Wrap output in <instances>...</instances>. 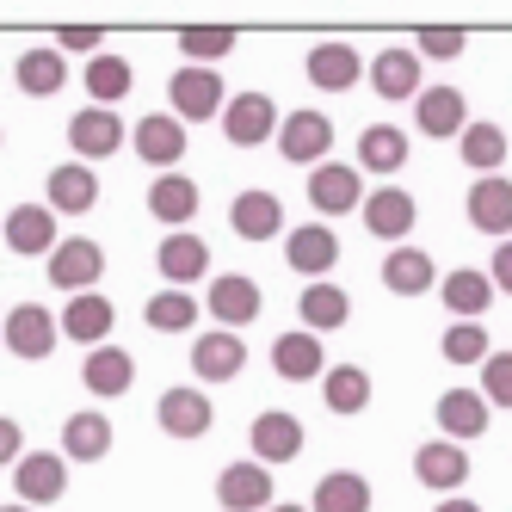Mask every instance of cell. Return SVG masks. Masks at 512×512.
<instances>
[{
    "label": "cell",
    "instance_id": "obj_1",
    "mask_svg": "<svg viewBox=\"0 0 512 512\" xmlns=\"http://www.w3.org/2000/svg\"><path fill=\"white\" fill-rule=\"evenodd\" d=\"M167 99H173V118H179V124H210V118L229 112L223 75H216V68H192V62L167 81Z\"/></svg>",
    "mask_w": 512,
    "mask_h": 512
},
{
    "label": "cell",
    "instance_id": "obj_2",
    "mask_svg": "<svg viewBox=\"0 0 512 512\" xmlns=\"http://www.w3.org/2000/svg\"><path fill=\"white\" fill-rule=\"evenodd\" d=\"M0 340H7V352H13V358L44 364V358L56 352V340H62V321H56L50 309H38V303H19L7 321H0Z\"/></svg>",
    "mask_w": 512,
    "mask_h": 512
},
{
    "label": "cell",
    "instance_id": "obj_3",
    "mask_svg": "<svg viewBox=\"0 0 512 512\" xmlns=\"http://www.w3.org/2000/svg\"><path fill=\"white\" fill-rule=\"evenodd\" d=\"M364 173H358V161H321L315 173H309V210H321V216H346V210H364Z\"/></svg>",
    "mask_w": 512,
    "mask_h": 512
},
{
    "label": "cell",
    "instance_id": "obj_4",
    "mask_svg": "<svg viewBox=\"0 0 512 512\" xmlns=\"http://www.w3.org/2000/svg\"><path fill=\"white\" fill-rule=\"evenodd\" d=\"M278 155L315 173L327 155H334V124H327L321 112H284V124H278Z\"/></svg>",
    "mask_w": 512,
    "mask_h": 512
},
{
    "label": "cell",
    "instance_id": "obj_5",
    "mask_svg": "<svg viewBox=\"0 0 512 512\" xmlns=\"http://www.w3.org/2000/svg\"><path fill=\"white\" fill-rule=\"evenodd\" d=\"M303 420L297 414H284V408H272V414H260L247 426V445H253V463H266V469H278V463H297L303 457Z\"/></svg>",
    "mask_w": 512,
    "mask_h": 512
},
{
    "label": "cell",
    "instance_id": "obj_6",
    "mask_svg": "<svg viewBox=\"0 0 512 512\" xmlns=\"http://www.w3.org/2000/svg\"><path fill=\"white\" fill-rule=\"evenodd\" d=\"M62 488H68V457L62 451H25L13 463L19 506H50V500H62Z\"/></svg>",
    "mask_w": 512,
    "mask_h": 512
},
{
    "label": "cell",
    "instance_id": "obj_7",
    "mask_svg": "<svg viewBox=\"0 0 512 512\" xmlns=\"http://www.w3.org/2000/svg\"><path fill=\"white\" fill-rule=\"evenodd\" d=\"M216 506L223 512H266V506H278V494H272V469L266 463H229L223 475H216Z\"/></svg>",
    "mask_w": 512,
    "mask_h": 512
},
{
    "label": "cell",
    "instance_id": "obj_8",
    "mask_svg": "<svg viewBox=\"0 0 512 512\" xmlns=\"http://www.w3.org/2000/svg\"><path fill=\"white\" fill-rule=\"evenodd\" d=\"M0 241H7L19 260H44V253L62 247V235H56V210H50V204H44V210H38V204H13Z\"/></svg>",
    "mask_w": 512,
    "mask_h": 512
},
{
    "label": "cell",
    "instance_id": "obj_9",
    "mask_svg": "<svg viewBox=\"0 0 512 512\" xmlns=\"http://www.w3.org/2000/svg\"><path fill=\"white\" fill-rule=\"evenodd\" d=\"M334 260H340V235L327 229V223H303V229L284 235V266L303 272L309 284H321L327 272H334Z\"/></svg>",
    "mask_w": 512,
    "mask_h": 512
},
{
    "label": "cell",
    "instance_id": "obj_10",
    "mask_svg": "<svg viewBox=\"0 0 512 512\" xmlns=\"http://www.w3.org/2000/svg\"><path fill=\"white\" fill-rule=\"evenodd\" d=\"M99 272H105V253H99V241H87V235H68V241L50 253V284L68 290V297H87V290L99 284Z\"/></svg>",
    "mask_w": 512,
    "mask_h": 512
},
{
    "label": "cell",
    "instance_id": "obj_11",
    "mask_svg": "<svg viewBox=\"0 0 512 512\" xmlns=\"http://www.w3.org/2000/svg\"><path fill=\"white\" fill-rule=\"evenodd\" d=\"M278 105L266 99V93H235L229 99V112H223V136L235 142V149H260V142H272L278 136Z\"/></svg>",
    "mask_w": 512,
    "mask_h": 512
},
{
    "label": "cell",
    "instance_id": "obj_12",
    "mask_svg": "<svg viewBox=\"0 0 512 512\" xmlns=\"http://www.w3.org/2000/svg\"><path fill=\"white\" fill-rule=\"evenodd\" d=\"M155 266H161L167 290H192V284L210 272V247H204V235H192V229H173V235H161V247H155Z\"/></svg>",
    "mask_w": 512,
    "mask_h": 512
},
{
    "label": "cell",
    "instance_id": "obj_13",
    "mask_svg": "<svg viewBox=\"0 0 512 512\" xmlns=\"http://www.w3.org/2000/svg\"><path fill=\"white\" fill-rule=\"evenodd\" d=\"M204 315H216V327H247V321H260V284L241 278V272H223V278H210L204 290Z\"/></svg>",
    "mask_w": 512,
    "mask_h": 512
},
{
    "label": "cell",
    "instance_id": "obj_14",
    "mask_svg": "<svg viewBox=\"0 0 512 512\" xmlns=\"http://www.w3.org/2000/svg\"><path fill=\"white\" fill-rule=\"evenodd\" d=\"M155 420H161V432L167 438H204L210 426H216V408H210V395L204 389H186V383H173L167 395H161V408H155Z\"/></svg>",
    "mask_w": 512,
    "mask_h": 512
},
{
    "label": "cell",
    "instance_id": "obj_15",
    "mask_svg": "<svg viewBox=\"0 0 512 512\" xmlns=\"http://www.w3.org/2000/svg\"><path fill=\"white\" fill-rule=\"evenodd\" d=\"M124 118L118 112H105V105H93V112H75L68 118V149H75V161H105V155H118L124 149Z\"/></svg>",
    "mask_w": 512,
    "mask_h": 512
},
{
    "label": "cell",
    "instance_id": "obj_16",
    "mask_svg": "<svg viewBox=\"0 0 512 512\" xmlns=\"http://www.w3.org/2000/svg\"><path fill=\"white\" fill-rule=\"evenodd\" d=\"M414 475H420V488L457 500V488L469 482V457H463V445H451V438H426L414 451Z\"/></svg>",
    "mask_w": 512,
    "mask_h": 512
},
{
    "label": "cell",
    "instance_id": "obj_17",
    "mask_svg": "<svg viewBox=\"0 0 512 512\" xmlns=\"http://www.w3.org/2000/svg\"><path fill=\"white\" fill-rule=\"evenodd\" d=\"M62 321V340H75L87 352H99L105 340H112V327H118V309L99 297V290H87V297H68V309L56 315Z\"/></svg>",
    "mask_w": 512,
    "mask_h": 512
},
{
    "label": "cell",
    "instance_id": "obj_18",
    "mask_svg": "<svg viewBox=\"0 0 512 512\" xmlns=\"http://www.w3.org/2000/svg\"><path fill=\"white\" fill-rule=\"evenodd\" d=\"M414 124H420V136H432V142H451V136L469 130V99H463L457 87H426V93L414 99Z\"/></svg>",
    "mask_w": 512,
    "mask_h": 512
},
{
    "label": "cell",
    "instance_id": "obj_19",
    "mask_svg": "<svg viewBox=\"0 0 512 512\" xmlns=\"http://www.w3.org/2000/svg\"><path fill=\"white\" fill-rule=\"evenodd\" d=\"M364 229H371L377 241H408L414 235V223H420V210H414V198L401 192V186H377L371 198H364Z\"/></svg>",
    "mask_w": 512,
    "mask_h": 512
},
{
    "label": "cell",
    "instance_id": "obj_20",
    "mask_svg": "<svg viewBox=\"0 0 512 512\" xmlns=\"http://www.w3.org/2000/svg\"><path fill=\"white\" fill-rule=\"evenodd\" d=\"M241 364H247V346H241V334H229V327H210V334L192 340V371L204 383H235Z\"/></svg>",
    "mask_w": 512,
    "mask_h": 512
},
{
    "label": "cell",
    "instance_id": "obj_21",
    "mask_svg": "<svg viewBox=\"0 0 512 512\" xmlns=\"http://www.w3.org/2000/svg\"><path fill=\"white\" fill-rule=\"evenodd\" d=\"M494 297H500V290H494V278L488 272H445V278H438V303H445L451 309V321H482L488 309H494Z\"/></svg>",
    "mask_w": 512,
    "mask_h": 512
},
{
    "label": "cell",
    "instance_id": "obj_22",
    "mask_svg": "<svg viewBox=\"0 0 512 512\" xmlns=\"http://www.w3.org/2000/svg\"><path fill=\"white\" fill-rule=\"evenodd\" d=\"M297 315H303V334H340V327L352 321V297L334 284V278H321V284H303V297H297Z\"/></svg>",
    "mask_w": 512,
    "mask_h": 512
},
{
    "label": "cell",
    "instance_id": "obj_23",
    "mask_svg": "<svg viewBox=\"0 0 512 512\" xmlns=\"http://www.w3.org/2000/svg\"><path fill=\"white\" fill-rule=\"evenodd\" d=\"M136 161L173 173V161H186V124H179L173 112H149L136 124Z\"/></svg>",
    "mask_w": 512,
    "mask_h": 512
},
{
    "label": "cell",
    "instance_id": "obj_24",
    "mask_svg": "<svg viewBox=\"0 0 512 512\" xmlns=\"http://www.w3.org/2000/svg\"><path fill=\"white\" fill-rule=\"evenodd\" d=\"M463 210H469V223L482 229V235H500V241H512V179H506V173H494V179H475Z\"/></svg>",
    "mask_w": 512,
    "mask_h": 512
},
{
    "label": "cell",
    "instance_id": "obj_25",
    "mask_svg": "<svg viewBox=\"0 0 512 512\" xmlns=\"http://www.w3.org/2000/svg\"><path fill=\"white\" fill-rule=\"evenodd\" d=\"M420 50H408V44H389L377 62H371V87H377V99H420L426 87H420Z\"/></svg>",
    "mask_w": 512,
    "mask_h": 512
},
{
    "label": "cell",
    "instance_id": "obj_26",
    "mask_svg": "<svg viewBox=\"0 0 512 512\" xmlns=\"http://www.w3.org/2000/svg\"><path fill=\"white\" fill-rule=\"evenodd\" d=\"M13 81H19V93H25V99H50V93H62V87H68V62H62V50H56V44H31V50L13 62Z\"/></svg>",
    "mask_w": 512,
    "mask_h": 512
},
{
    "label": "cell",
    "instance_id": "obj_27",
    "mask_svg": "<svg viewBox=\"0 0 512 512\" xmlns=\"http://www.w3.org/2000/svg\"><path fill=\"white\" fill-rule=\"evenodd\" d=\"M229 229L241 235V241H272V235H284V204L272 198V192H235V204H229Z\"/></svg>",
    "mask_w": 512,
    "mask_h": 512
},
{
    "label": "cell",
    "instance_id": "obj_28",
    "mask_svg": "<svg viewBox=\"0 0 512 512\" xmlns=\"http://www.w3.org/2000/svg\"><path fill=\"white\" fill-rule=\"evenodd\" d=\"M272 371L284 377V383H321L327 377V358H321V340L315 334H278L272 340Z\"/></svg>",
    "mask_w": 512,
    "mask_h": 512
},
{
    "label": "cell",
    "instance_id": "obj_29",
    "mask_svg": "<svg viewBox=\"0 0 512 512\" xmlns=\"http://www.w3.org/2000/svg\"><path fill=\"white\" fill-rule=\"evenodd\" d=\"M81 383H87V395H99V401H118V395L136 383V358H130L124 346H99V352L81 358Z\"/></svg>",
    "mask_w": 512,
    "mask_h": 512
},
{
    "label": "cell",
    "instance_id": "obj_30",
    "mask_svg": "<svg viewBox=\"0 0 512 512\" xmlns=\"http://www.w3.org/2000/svg\"><path fill=\"white\" fill-rule=\"evenodd\" d=\"M99 204V173L87 161H62L50 167V210L56 216H87Z\"/></svg>",
    "mask_w": 512,
    "mask_h": 512
},
{
    "label": "cell",
    "instance_id": "obj_31",
    "mask_svg": "<svg viewBox=\"0 0 512 512\" xmlns=\"http://www.w3.org/2000/svg\"><path fill=\"white\" fill-rule=\"evenodd\" d=\"M62 457L68 463H99L112 457V420H105L99 408H81L62 420Z\"/></svg>",
    "mask_w": 512,
    "mask_h": 512
},
{
    "label": "cell",
    "instance_id": "obj_32",
    "mask_svg": "<svg viewBox=\"0 0 512 512\" xmlns=\"http://www.w3.org/2000/svg\"><path fill=\"white\" fill-rule=\"evenodd\" d=\"M358 75H371V68L358 62L352 44H315V50H309V81H315L321 93H352Z\"/></svg>",
    "mask_w": 512,
    "mask_h": 512
},
{
    "label": "cell",
    "instance_id": "obj_33",
    "mask_svg": "<svg viewBox=\"0 0 512 512\" xmlns=\"http://www.w3.org/2000/svg\"><path fill=\"white\" fill-rule=\"evenodd\" d=\"M438 426H445L451 445L482 438L488 432V401H482V389H445V395H438Z\"/></svg>",
    "mask_w": 512,
    "mask_h": 512
},
{
    "label": "cell",
    "instance_id": "obj_34",
    "mask_svg": "<svg viewBox=\"0 0 512 512\" xmlns=\"http://www.w3.org/2000/svg\"><path fill=\"white\" fill-rule=\"evenodd\" d=\"M408 167V130H395V124H371L358 136V173H377V179H389V173H401Z\"/></svg>",
    "mask_w": 512,
    "mask_h": 512
},
{
    "label": "cell",
    "instance_id": "obj_35",
    "mask_svg": "<svg viewBox=\"0 0 512 512\" xmlns=\"http://www.w3.org/2000/svg\"><path fill=\"white\" fill-rule=\"evenodd\" d=\"M149 216H161L167 235H173V229H186L192 216H198V186H192L186 173H161L155 186H149Z\"/></svg>",
    "mask_w": 512,
    "mask_h": 512
},
{
    "label": "cell",
    "instance_id": "obj_36",
    "mask_svg": "<svg viewBox=\"0 0 512 512\" xmlns=\"http://www.w3.org/2000/svg\"><path fill=\"white\" fill-rule=\"evenodd\" d=\"M309 512H371V482H364L358 469H327L315 482Z\"/></svg>",
    "mask_w": 512,
    "mask_h": 512
},
{
    "label": "cell",
    "instance_id": "obj_37",
    "mask_svg": "<svg viewBox=\"0 0 512 512\" xmlns=\"http://www.w3.org/2000/svg\"><path fill=\"white\" fill-rule=\"evenodd\" d=\"M432 278H438V266L420 247H395L383 260V290L389 297H420V290H432Z\"/></svg>",
    "mask_w": 512,
    "mask_h": 512
},
{
    "label": "cell",
    "instance_id": "obj_38",
    "mask_svg": "<svg viewBox=\"0 0 512 512\" xmlns=\"http://www.w3.org/2000/svg\"><path fill=\"white\" fill-rule=\"evenodd\" d=\"M321 401H327V414H364L371 408V371L364 364H334L321 377Z\"/></svg>",
    "mask_w": 512,
    "mask_h": 512
},
{
    "label": "cell",
    "instance_id": "obj_39",
    "mask_svg": "<svg viewBox=\"0 0 512 512\" xmlns=\"http://www.w3.org/2000/svg\"><path fill=\"white\" fill-rule=\"evenodd\" d=\"M457 155H463V167H475V179H494L506 167V130L500 124H469L457 136Z\"/></svg>",
    "mask_w": 512,
    "mask_h": 512
},
{
    "label": "cell",
    "instance_id": "obj_40",
    "mask_svg": "<svg viewBox=\"0 0 512 512\" xmlns=\"http://www.w3.org/2000/svg\"><path fill=\"white\" fill-rule=\"evenodd\" d=\"M130 87H136V68H130L124 56L105 50V56H93V62H87V99H93V105H105V112H112V105H118Z\"/></svg>",
    "mask_w": 512,
    "mask_h": 512
},
{
    "label": "cell",
    "instance_id": "obj_41",
    "mask_svg": "<svg viewBox=\"0 0 512 512\" xmlns=\"http://www.w3.org/2000/svg\"><path fill=\"white\" fill-rule=\"evenodd\" d=\"M198 315H204V303L192 297V290H155L149 309H142V321H149L155 334H186Z\"/></svg>",
    "mask_w": 512,
    "mask_h": 512
},
{
    "label": "cell",
    "instance_id": "obj_42",
    "mask_svg": "<svg viewBox=\"0 0 512 512\" xmlns=\"http://www.w3.org/2000/svg\"><path fill=\"white\" fill-rule=\"evenodd\" d=\"M438 352H445V364H488V358H494L482 321H451L445 340H438Z\"/></svg>",
    "mask_w": 512,
    "mask_h": 512
},
{
    "label": "cell",
    "instance_id": "obj_43",
    "mask_svg": "<svg viewBox=\"0 0 512 512\" xmlns=\"http://www.w3.org/2000/svg\"><path fill=\"white\" fill-rule=\"evenodd\" d=\"M179 50H186L192 68H210L216 56L235 50V31H223V25H186V31H179Z\"/></svg>",
    "mask_w": 512,
    "mask_h": 512
},
{
    "label": "cell",
    "instance_id": "obj_44",
    "mask_svg": "<svg viewBox=\"0 0 512 512\" xmlns=\"http://www.w3.org/2000/svg\"><path fill=\"white\" fill-rule=\"evenodd\" d=\"M482 401L488 408H512V352H494L482 364Z\"/></svg>",
    "mask_w": 512,
    "mask_h": 512
},
{
    "label": "cell",
    "instance_id": "obj_45",
    "mask_svg": "<svg viewBox=\"0 0 512 512\" xmlns=\"http://www.w3.org/2000/svg\"><path fill=\"white\" fill-rule=\"evenodd\" d=\"M56 50H62V56H105L93 25H68V31H56Z\"/></svg>",
    "mask_w": 512,
    "mask_h": 512
},
{
    "label": "cell",
    "instance_id": "obj_46",
    "mask_svg": "<svg viewBox=\"0 0 512 512\" xmlns=\"http://www.w3.org/2000/svg\"><path fill=\"white\" fill-rule=\"evenodd\" d=\"M463 44H469L463 31H420L414 50H420V56H463Z\"/></svg>",
    "mask_w": 512,
    "mask_h": 512
},
{
    "label": "cell",
    "instance_id": "obj_47",
    "mask_svg": "<svg viewBox=\"0 0 512 512\" xmlns=\"http://www.w3.org/2000/svg\"><path fill=\"white\" fill-rule=\"evenodd\" d=\"M19 457H25V432H19V420L0 414V463H19Z\"/></svg>",
    "mask_w": 512,
    "mask_h": 512
},
{
    "label": "cell",
    "instance_id": "obj_48",
    "mask_svg": "<svg viewBox=\"0 0 512 512\" xmlns=\"http://www.w3.org/2000/svg\"><path fill=\"white\" fill-rule=\"evenodd\" d=\"M488 278H494V290H506V297H512V241H500V247H494Z\"/></svg>",
    "mask_w": 512,
    "mask_h": 512
},
{
    "label": "cell",
    "instance_id": "obj_49",
    "mask_svg": "<svg viewBox=\"0 0 512 512\" xmlns=\"http://www.w3.org/2000/svg\"><path fill=\"white\" fill-rule=\"evenodd\" d=\"M432 512H482V506H475V500H463V494H457V500H445V506H432Z\"/></svg>",
    "mask_w": 512,
    "mask_h": 512
},
{
    "label": "cell",
    "instance_id": "obj_50",
    "mask_svg": "<svg viewBox=\"0 0 512 512\" xmlns=\"http://www.w3.org/2000/svg\"><path fill=\"white\" fill-rule=\"evenodd\" d=\"M266 512H309V506H290V500H284V506H266Z\"/></svg>",
    "mask_w": 512,
    "mask_h": 512
},
{
    "label": "cell",
    "instance_id": "obj_51",
    "mask_svg": "<svg viewBox=\"0 0 512 512\" xmlns=\"http://www.w3.org/2000/svg\"><path fill=\"white\" fill-rule=\"evenodd\" d=\"M0 512H38V506H0Z\"/></svg>",
    "mask_w": 512,
    "mask_h": 512
}]
</instances>
